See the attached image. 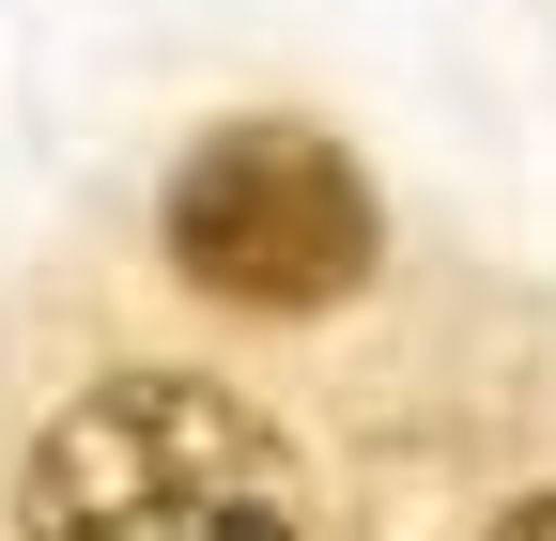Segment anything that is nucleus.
Returning <instances> with one entry per match:
<instances>
[{
    "mask_svg": "<svg viewBox=\"0 0 556 541\" xmlns=\"http://www.w3.org/2000/svg\"><path fill=\"white\" fill-rule=\"evenodd\" d=\"M309 480L278 418L217 372H93L16 464V541H294Z\"/></svg>",
    "mask_w": 556,
    "mask_h": 541,
    "instance_id": "f257e3e1",
    "label": "nucleus"
},
{
    "mask_svg": "<svg viewBox=\"0 0 556 541\" xmlns=\"http://www.w3.org/2000/svg\"><path fill=\"white\" fill-rule=\"evenodd\" d=\"M170 279L186 294H217V310H263V325H309L371 279V248H387V201L371 171L325 140V124H217L186 171H170Z\"/></svg>",
    "mask_w": 556,
    "mask_h": 541,
    "instance_id": "f03ea898",
    "label": "nucleus"
},
{
    "mask_svg": "<svg viewBox=\"0 0 556 541\" xmlns=\"http://www.w3.org/2000/svg\"><path fill=\"white\" fill-rule=\"evenodd\" d=\"M479 541H556V495H510L495 526H479Z\"/></svg>",
    "mask_w": 556,
    "mask_h": 541,
    "instance_id": "7ed1b4c3",
    "label": "nucleus"
}]
</instances>
